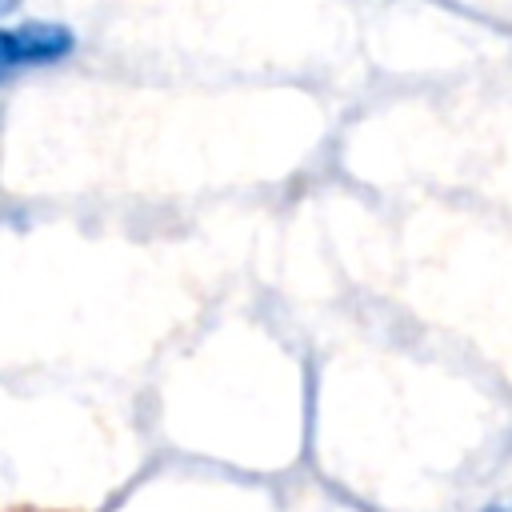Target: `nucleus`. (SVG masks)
<instances>
[{
  "label": "nucleus",
  "instance_id": "3",
  "mask_svg": "<svg viewBox=\"0 0 512 512\" xmlns=\"http://www.w3.org/2000/svg\"><path fill=\"white\" fill-rule=\"evenodd\" d=\"M484 512H512V500H500V504H488Z\"/></svg>",
  "mask_w": 512,
  "mask_h": 512
},
{
  "label": "nucleus",
  "instance_id": "2",
  "mask_svg": "<svg viewBox=\"0 0 512 512\" xmlns=\"http://www.w3.org/2000/svg\"><path fill=\"white\" fill-rule=\"evenodd\" d=\"M20 0H0V20H8L12 16V8H16Z\"/></svg>",
  "mask_w": 512,
  "mask_h": 512
},
{
  "label": "nucleus",
  "instance_id": "1",
  "mask_svg": "<svg viewBox=\"0 0 512 512\" xmlns=\"http://www.w3.org/2000/svg\"><path fill=\"white\" fill-rule=\"evenodd\" d=\"M76 52V32L60 20H0V84L64 64Z\"/></svg>",
  "mask_w": 512,
  "mask_h": 512
}]
</instances>
